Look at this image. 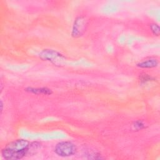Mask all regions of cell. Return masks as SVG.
Segmentation results:
<instances>
[{"instance_id": "cell-1", "label": "cell", "mask_w": 160, "mask_h": 160, "mask_svg": "<svg viewBox=\"0 0 160 160\" xmlns=\"http://www.w3.org/2000/svg\"><path fill=\"white\" fill-rule=\"evenodd\" d=\"M32 143L24 139H18L7 144L1 150L2 158L7 160H18L29 152Z\"/></svg>"}, {"instance_id": "cell-2", "label": "cell", "mask_w": 160, "mask_h": 160, "mask_svg": "<svg viewBox=\"0 0 160 160\" xmlns=\"http://www.w3.org/2000/svg\"><path fill=\"white\" fill-rule=\"evenodd\" d=\"M77 151L76 145L71 141H61L54 148V152L61 157H69L74 155Z\"/></svg>"}, {"instance_id": "cell-3", "label": "cell", "mask_w": 160, "mask_h": 160, "mask_svg": "<svg viewBox=\"0 0 160 160\" xmlns=\"http://www.w3.org/2000/svg\"><path fill=\"white\" fill-rule=\"evenodd\" d=\"M39 58L43 61H49L54 65H61L66 59L63 54L57 51L50 49H43L39 53Z\"/></svg>"}, {"instance_id": "cell-4", "label": "cell", "mask_w": 160, "mask_h": 160, "mask_svg": "<svg viewBox=\"0 0 160 160\" xmlns=\"http://www.w3.org/2000/svg\"><path fill=\"white\" fill-rule=\"evenodd\" d=\"M88 24V22L85 16H81L77 17L72 25L71 36L76 38L81 36L86 31Z\"/></svg>"}, {"instance_id": "cell-5", "label": "cell", "mask_w": 160, "mask_h": 160, "mask_svg": "<svg viewBox=\"0 0 160 160\" xmlns=\"http://www.w3.org/2000/svg\"><path fill=\"white\" fill-rule=\"evenodd\" d=\"M24 91L34 94H42V95H51L52 93V91L51 89H49L46 87L42 88H32L28 87L24 89Z\"/></svg>"}, {"instance_id": "cell-6", "label": "cell", "mask_w": 160, "mask_h": 160, "mask_svg": "<svg viewBox=\"0 0 160 160\" xmlns=\"http://www.w3.org/2000/svg\"><path fill=\"white\" fill-rule=\"evenodd\" d=\"M159 61L156 58H149L138 62L136 66L141 68H154L158 66Z\"/></svg>"}, {"instance_id": "cell-7", "label": "cell", "mask_w": 160, "mask_h": 160, "mask_svg": "<svg viewBox=\"0 0 160 160\" xmlns=\"http://www.w3.org/2000/svg\"><path fill=\"white\" fill-rule=\"evenodd\" d=\"M86 156H88V159H104V158L101 155V154L94 152V151H88L86 154Z\"/></svg>"}, {"instance_id": "cell-8", "label": "cell", "mask_w": 160, "mask_h": 160, "mask_svg": "<svg viewBox=\"0 0 160 160\" xmlns=\"http://www.w3.org/2000/svg\"><path fill=\"white\" fill-rule=\"evenodd\" d=\"M151 31H152V34L156 36H159L160 34V28L158 24L156 23H152L149 26Z\"/></svg>"}, {"instance_id": "cell-9", "label": "cell", "mask_w": 160, "mask_h": 160, "mask_svg": "<svg viewBox=\"0 0 160 160\" xmlns=\"http://www.w3.org/2000/svg\"><path fill=\"white\" fill-rule=\"evenodd\" d=\"M139 80L141 82H146L148 81H154V78H153L152 77L150 76L149 75L147 74H141L139 76Z\"/></svg>"}, {"instance_id": "cell-10", "label": "cell", "mask_w": 160, "mask_h": 160, "mask_svg": "<svg viewBox=\"0 0 160 160\" xmlns=\"http://www.w3.org/2000/svg\"><path fill=\"white\" fill-rule=\"evenodd\" d=\"M133 127L136 130L139 131V130H141V129H144L145 128V125H144V124L143 123V122L142 121L138 120V121L134 122Z\"/></svg>"}, {"instance_id": "cell-11", "label": "cell", "mask_w": 160, "mask_h": 160, "mask_svg": "<svg viewBox=\"0 0 160 160\" xmlns=\"http://www.w3.org/2000/svg\"><path fill=\"white\" fill-rule=\"evenodd\" d=\"M0 106H1V114L2 113V111H3V102L1 100L0 101Z\"/></svg>"}, {"instance_id": "cell-12", "label": "cell", "mask_w": 160, "mask_h": 160, "mask_svg": "<svg viewBox=\"0 0 160 160\" xmlns=\"http://www.w3.org/2000/svg\"><path fill=\"white\" fill-rule=\"evenodd\" d=\"M2 89H3V84H2V81H1V91H2Z\"/></svg>"}]
</instances>
